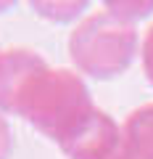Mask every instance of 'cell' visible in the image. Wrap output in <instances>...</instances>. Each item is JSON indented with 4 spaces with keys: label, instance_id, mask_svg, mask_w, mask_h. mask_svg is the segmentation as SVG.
Masks as SVG:
<instances>
[{
    "label": "cell",
    "instance_id": "obj_1",
    "mask_svg": "<svg viewBox=\"0 0 153 159\" xmlns=\"http://www.w3.org/2000/svg\"><path fill=\"white\" fill-rule=\"evenodd\" d=\"M132 148L140 159H153V106L140 111L132 119Z\"/></svg>",
    "mask_w": 153,
    "mask_h": 159
},
{
    "label": "cell",
    "instance_id": "obj_2",
    "mask_svg": "<svg viewBox=\"0 0 153 159\" xmlns=\"http://www.w3.org/2000/svg\"><path fill=\"white\" fill-rule=\"evenodd\" d=\"M145 69H148V77L153 80V32L145 43Z\"/></svg>",
    "mask_w": 153,
    "mask_h": 159
}]
</instances>
